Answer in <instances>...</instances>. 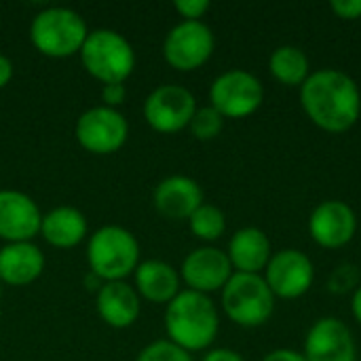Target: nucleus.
Returning <instances> with one entry per match:
<instances>
[{"label": "nucleus", "mask_w": 361, "mask_h": 361, "mask_svg": "<svg viewBox=\"0 0 361 361\" xmlns=\"http://www.w3.org/2000/svg\"><path fill=\"white\" fill-rule=\"evenodd\" d=\"M300 106L322 131L345 133L360 121L361 89L347 72L319 68L300 87Z\"/></svg>", "instance_id": "f257e3e1"}, {"label": "nucleus", "mask_w": 361, "mask_h": 361, "mask_svg": "<svg viewBox=\"0 0 361 361\" xmlns=\"http://www.w3.org/2000/svg\"><path fill=\"white\" fill-rule=\"evenodd\" d=\"M167 341L188 351H207L220 332V313L205 294L182 290L165 309Z\"/></svg>", "instance_id": "f03ea898"}, {"label": "nucleus", "mask_w": 361, "mask_h": 361, "mask_svg": "<svg viewBox=\"0 0 361 361\" xmlns=\"http://www.w3.org/2000/svg\"><path fill=\"white\" fill-rule=\"evenodd\" d=\"M89 271L102 281H125L140 264L137 237L118 224H106L87 239Z\"/></svg>", "instance_id": "7ed1b4c3"}, {"label": "nucleus", "mask_w": 361, "mask_h": 361, "mask_svg": "<svg viewBox=\"0 0 361 361\" xmlns=\"http://www.w3.org/2000/svg\"><path fill=\"white\" fill-rule=\"evenodd\" d=\"M89 32L85 17L68 6H47L38 11L30 23L34 49L53 59L78 55Z\"/></svg>", "instance_id": "20e7f679"}, {"label": "nucleus", "mask_w": 361, "mask_h": 361, "mask_svg": "<svg viewBox=\"0 0 361 361\" xmlns=\"http://www.w3.org/2000/svg\"><path fill=\"white\" fill-rule=\"evenodd\" d=\"M82 68L102 85H125L135 70V49L116 30H91L80 49Z\"/></svg>", "instance_id": "39448f33"}, {"label": "nucleus", "mask_w": 361, "mask_h": 361, "mask_svg": "<svg viewBox=\"0 0 361 361\" xmlns=\"http://www.w3.org/2000/svg\"><path fill=\"white\" fill-rule=\"evenodd\" d=\"M224 315L241 328H260L273 313L277 298L267 286L262 275L233 273L228 283L220 292Z\"/></svg>", "instance_id": "423d86ee"}, {"label": "nucleus", "mask_w": 361, "mask_h": 361, "mask_svg": "<svg viewBox=\"0 0 361 361\" xmlns=\"http://www.w3.org/2000/svg\"><path fill=\"white\" fill-rule=\"evenodd\" d=\"M264 85L247 70L233 68L218 74L209 87V106L224 118H247L260 110Z\"/></svg>", "instance_id": "0eeeda50"}, {"label": "nucleus", "mask_w": 361, "mask_h": 361, "mask_svg": "<svg viewBox=\"0 0 361 361\" xmlns=\"http://www.w3.org/2000/svg\"><path fill=\"white\" fill-rule=\"evenodd\" d=\"M216 36L205 21H180L163 40V57L178 72H195L209 61Z\"/></svg>", "instance_id": "6e6552de"}, {"label": "nucleus", "mask_w": 361, "mask_h": 361, "mask_svg": "<svg viewBox=\"0 0 361 361\" xmlns=\"http://www.w3.org/2000/svg\"><path fill=\"white\" fill-rule=\"evenodd\" d=\"M74 135L91 154H114L129 137V123L116 108L93 106L76 118Z\"/></svg>", "instance_id": "1a4fd4ad"}, {"label": "nucleus", "mask_w": 361, "mask_h": 361, "mask_svg": "<svg viewBox=\"0 0 361 361\" xmlns=\"http://www.w3.org/2000/svg\"><path fill=\"white\" fill-rule=\"evenodd\" d=\"M197 97L182 85L154 87L142 106L144 121L159 133H178L186 129L197 112Z\"/></svg>", "instance_id": "9d476101"}, {"label": "nucleus", "mask_w": 361, "mask_h": 361, "mask_svg": "<svg viewBox=\"0 0 361 361\" xmlns=\"http://www.w3.org/2000/svg\"><path fill=\"white\" fill-rule=\"evenodd\" d=\"M262 277L275 298L296 300L313 288L315 264L309 254L296 247H283L279 252H273Z\"/></svg>", "instance_id": "9b49d317"}, {"label": "nucleus", "mask_w": 361, "mask_h": 361, "mask_svg": "<svg viewBox=\"0 0 361 361\" xmlns=\"http://www.w3.org/2000/svg\"><path fill=\"white\" fill-rule=\"evenodd\" d=\"M233 267L224 250L214 245H201L186 254L180 267V279L186 283V290L199 294L222 292V288L233 277Z\"/></svg>", "instance_id": "f8f14e48"}, {"label": "nucleus", "mask_w": 361, "mask_h": 361, "mask_svg": "<svg viewBox=\"0 0 361 361\" xmlns=\"http://www.w3.org/2000/svg\"><path fill=\"white\" fill-rule=\"evenodd\" d=\"M357 233V216L353 207L341 199L322 201L309 216V235L324 250H341L353 241Z\"/></svg>", "instance_id": "ddd939ff"}, {"label": "nucleus", "mask_w": 361, "mask_h": 361, "mask_svg": "<svg viewBox=\"0 0 361 361\" xmlns=\"http://www.w3.org/2000/svg\"><path fill=\"white\" fill-rule=\"evenodd\" d=\"M302 355L307 361H357V345L343 319L322 317L309 328Z\"/></svg>", "instance_id": "4468645a"}, {"label": "nucleus", "mask_w": 361, "mask_h": 361, "mask_svg": "<svg viewBox=\"0 0 361 361\" xmlns=\"http://www.w3.org/2000/svg\"><path fill=\"white\" fill-rule=\"evenodd\" d=\"M42 212L38 203L15 188H0V239L4 243L32 241L40 233Z\"/></svg>", "instance_id": "2eb2a0df"}, {"label": "nucleus", "mask_w": 361, "mask_h": 361, "mask_svg": "<svg viewBox=\"0 0 361 361\" xmlns=\"http://www.w3.org/2000/svg\"><path fill=\"white\" fill-rule=\"evenodd\" d=\"M154 209L167 220H188L199 205L205 203L203 188L197 180L176 173L163 178L152 192Z\"/></svg>", "instance_id": "dca6fc26"}, {"label": "nucleus", "mask_w": 361, "mask_h": 361, "mask_svg": "<svg viewBox=\"0 0 361 361\" xmlns=\"http://www.w3.org/2000/svg\"><path fill=\"white\" fill-rule=\"evenodd\" d=\"M95 309L106 326L125 330L137 322L142 313V298L127 281H106L95 292Z\"/></svg>", "instance_id": "f3484780"}, {"label": "nucleus", "mask_w": 361, "mask_h": 361, "mask_svg": "<svg viewBox=\"0 0 361 361\" xmlns=\"http://www.w3.org/2000/svg\"><path fill=\"white\" fill-rule=\"evenodd\" d=\"M226 256L235 273L262 275L273 256V245H271L269 235L262 228L243 226L235 231L233 237L228 239Z\"/></svg>", "instance_id": "a211bd4d"}, {"label": "nucleus", "mask_w": 361, "mask_h": 361, "mask_svg": "<svg viewBox=\"0 0 361 361\" xmlns=\"http://www.w3.org/2000/svg\"><path fill=\"white\" fill-rule=\"evenodd\" d=\"M44 254L34 241L4 243L0 247V283L23 288L34 283L44 271Z\"/></svg>", "instance_id": "6ab92c4d"}, {"label": "nucleus", "mask_w": 361, "mask_h": 361, "mask_svg": "<svg viewBox=\"0 0 361 361\" xmlns=\"http://www.w3.org/2000/svg\"><path fill=\"white\" fill-rule=\"evenodd\" d=\"M135 292L140 298H146L154 305H169L180 292H182V279L180 271H176L165 260H144L137 264L135 273Z\"/></svg>", "instance_id": "aec40b11"}, {"label": "nucleus", "mask_w": 361, "mask_h": 361, "mask_svg": "<svg viewBox=\"0 0 361 361\" xmlns=\"http://www.w3.org/2000/svg\"><path fill=\"white\" fill-rule=\"evenodd\" d=\"M87 233H89L87 216L78 207L59 205L42 214L40 235L49 245L57 250H70V247L80 245Z\"/></svg>", "instance_id": "412c9836"}, {"label": "nucleus", "mask_w": 361, "mask_h": 361, "mask_svg": "<svg viewBox=\"0 0 361 361\" xmlns=\"http://www.w3.org/2000/svg\"><path fill=\"white\" fill-rule=\"evenodd\" d=\"M271 76L286 87H302L311 76V61L307 53L296 44H281L269 57Z\"/></svg>", "instance_id": "4be33fe9"}, {"label": "nucleus", "mask_w": 361, "mask_h": 361, "mask_svg": "<svg viewBox=\"0 0 361 361\" xmlns=\"http://www.w3.org/2000/svg\"><path fill=\"white\" fill-rule=\"evenodd\" d=\"M186 222L190 233L203 243H214L226 233V216L218 205L212 203L199 205Z\"/></svg>", "instance_id": "5701e85b"}, {"label": "nucleus", "mask_w": 361, "mask_h": 361, "mask_svg": "<svg viewBox=\"0 0 361 361\" xmlns=\"http://www.w3.org/2000/svg\"><path fill=\"white\" fill-rule=\"evenodd\" d=\"M224 121L226 118L218 110H214L212 106H203V108H197L188 129L199 142H209V140H216L222 133Z\"/></svg>", "instance_id": "b1692460"}, {"label": "nucleus", "mask_w": 361, "mask_h": 361, "mask_svg": "<svg viewBox=\"0 0 361 361\" xmlns=\"http://www.w3.org/2000/svg\"><path fill=\"white\" fill-rule=\"evenodd\" d=\"M135 361H195L192 355L184 349H180L178 345H173L171 341H154L150 345H146L137 360Z\"/></svg>", "instance_id": "393cba45"}, {"label": "nucleus", "mask_w": 361, "mask_h": 361, "mask_svg": "<svg viewBox=\"0 0 361 361\" xmlns=\"http://www.w3.org/2000/svg\"><path fill=\"white\" fill-rule=\"evenodd\" d=\"M361 286L360 269L355 264H338L328 277V290L334 294H353Z\"/></svg>", "instance_id": "a878e982"}, {"label": "nucleus", "mask_w": 361, "mask_h": 361, "mask_svg": "<svg viewBox=\"0 0 361 361\" xmlns=\"http://www.w3.org/2000/svg\"><path fill=\"white\" fill-rule=\"evenodd\" d=\"M173 6L180 13L182 21H203L212 4L209 0H176Z\"/></svg>", "instance_id": "bb28decb"}, {"label": "nucleus", "mask_w": 361, "mask_h": 361, "mask_svg": "<svg viewBox=\"0 0 361 361\" xmlns=\"http://www.w3.org/2000/svg\"><path fill=\"white\" fill-rule=\"evenodd\" d=\"M330 8L338 19H345V21L361 19V0H332Z\"/></svg>", "instance_id": "cd10ccee"}, {"label": "nucleus", "mask_w": 361, "mask_h": 361, "mask_svg": "<svg viewBox=\"0 0 361 361\" xmlns=\"http://www.w3.org/2000/svg\"><path fill=\"white\" fill-rule=\"evenodd\" d=\"M127 99V87L125 85H104L102 87V106H108V108H116L121 104H125Z\"/></svg>", "instance_id": "c85d7f7f"}, {"label": "nucleus", "mask_w": 361, "mask_h": 361, "mask_svg": "<svg viewBox=\"0 0 361 361\" xmlns=\"http://www.w3.org/2000/svg\"><path fill=\"white\" fill-rule=\"evenodd\" d=\"M201 361H245L241 353L233 351V349H226V347H220V349H209L203 360Z\"/></svg>", "instance_id": "c756f323"}, {"label": "nucleus", "mask_w": 361, "mask_h": 361, "mask_svg": "<svg viewBox=\"0 0 361 361\" xmlns=\"http://www.w3.org/2000/svg\"><path fill=\"white\" fill-rule=\"evenodd\" d=\"M262 361H307L300 351L294 349H275L271 353H267Z\"/></svg>", "instance_id": "7c9ffc66"}, {"label": "nucleus", "mask_w": 361, "mask_h": 361, "mask_svg": "<svg viewBox=\"0 0 361 361\" xmlns=\"http://www.w3.org/2000/svg\"><path fill=\"white\" fill-rule=\"evenodd\" d=\"M13 74H15L13 61H11L4 53H0V89H4V87L11 82Z\"/></svg>", "instance_id": "2f4dec72"}, {"label": "nucleus", "mask_w": 361, "mask_h": 361, "mask_svg": "<svg viewBox=\"0 0 361 361\" xmlns=\"http://www.w3.org/2000/svg\"><path fill=\"white\" fill-rule=\"evenodd\" d=\"M351 315L361 326V286L351 294Z\"/></svg>", "instance_id": "473e14b6"}, {"label": "nucleus", "mask_w": 361, "mask_h": 361, "mask_svg": "<svg viewBox=\"0 0 361 361\" xmlns=\"http://www.w3.org/2000/svg\"><path fill=\"white\" fill-rule=\"evenodd\" d=\"M0 298H2V283H0Z\"/></svg>", "instance_id": "72a5a7b5"}]
</instances>
